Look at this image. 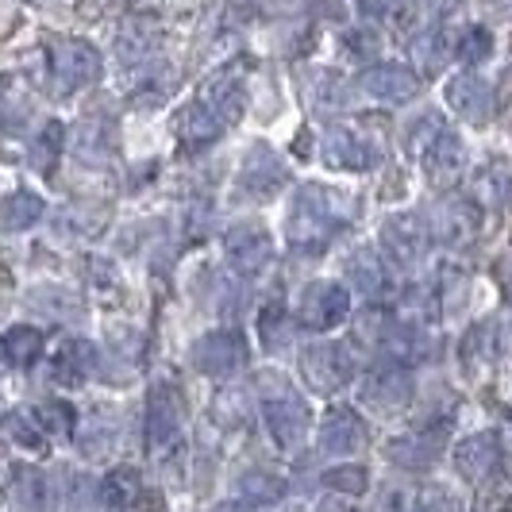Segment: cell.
Instances as JSON below:
<instances>
[{"instance_id":"obj_8","label":"cell","mask_w":512,"mask_h":512,"mask_svg":"<svg viewBox=\"0 0 512 512\" xmlns=\"http://www.w3.org/2000/svg\"><path fill=\"white\" fill-rule=\"evenodd\" d=\"M247 359V339L235 328H216L193 343V366L208 378H228Z\"/></svg>"},{"instance_id":"obj_44","label":"cell","mask_w":512,"mask_h":512,"mask_svg":"<svg viewBox=\"0 0 512 512\" xmlns=\"http://www.w3.org/2000/svg\"><path fill=\"white\" fill-rule=\"evenodd\" d=\"M486 4L489 16H497V20H512V0H482Z\"/></svg>"},{"instance_id":"obj_28","label":"cell","mask_w":512,"mask_h":512,"mask_svg":"<svg viewBox=\"0 0 512 512\" xmlns=\"http://www.w3.org/2000/svg\"><path fill=\"white\" fill-rule=\"evenodd\" d=\"M39 216H43V197H35V193H12V197L0 205V220H4V228H12V231L31 228Z\"/></svg>"},{"instance_id":"obj_3","label":"cell","mask_w":512,"mask_h":512,"mask_svg":"<svg viewBox=\"0 0 512 512\" xmlns=\"http://www.w3.org/2000/svg\"><path fill=\"white\" fill-rule=\"evenodd\" d=\"M359 343L362 347H370L374 355H385V359L393 362H412L420 351H424V343H420V328L409 324V320H393V316H382L378 308L362 320L359 332Z\"/></svg>"},{"instance_id":"obj_43","label":"cell","mask_w":512,"mask_h":512,"mask_svg":"<svg viewBox=\"0 0 512 512\" xmlns=\"http://www.w3.org/2000/svg\"><path fill=\"white\" fill-rule=\"evenodd\" d=\"M497 282H501V289L512 297V255H505L497 262Z\"/></svg>"},{"instance_id":"obj_13","label":"cell","mask_w":512,"mask_h":512,"mask_svg":"<svg viewBox=\"0 0 512 512\" xmlns=\"http://www.w3.org/2000/svg\"><path fill=\"white\" fill-rule=\"evenodd\" d=\"M239 185L247 197L258 201H270L278 197L285 185V162L278 158V151L270 143H255L251 151L243 154V166H239Z\"/></svg>"},{"instance_id":"obj_30","label":"cell","mask_w":512,"mask_h":512,"mask_svg":"<svg viewBox=\"0 0 512 512\" xmlns=\"http://www.w3.org/2000/svg\"><path fill=\"white\" fill-rule=\"evenodd\" d=\"M58 158H62V124H47V131L39 135V143L31 147V166L51 178Z\"/></svg>"},{"instance_id":"obj_10","label":"cell","mask_w":512,"mask_h":512,"mask_svg":"<svg viewBox=\"0 0 512 512\" xmlns=\"http://www.w3.org/2000/svg\"><path fill=\"white\" fill-rule=\"evenodd\" d=\"M443 101H447V108L459 120L474 124V128H486L489 120H493V85H489L486 77L455 74L443 85Z\"/></svg>"},{"instance_id":"obj_6","label":"cell","mask_w":512,"mask_h":512,"mask_svg":"<svg viewBox=\"0 0 512 512\" xmlns=\"http://www.w3.org/2000/svg\"><path fill=\"white\" fill-rule=\"evenodd\" d=\"M51 77L58 93H77L101 77V51L85 39H58L51 47Z\"/></svg>"},{"instance_id":"obj_21","label":"cell","mask_w":512,"mask_h":512,"mask_svg":"<svg viewBox=\"0 0 512 512\" xmlns=\"http://www.w3.org/2000/svg\"><path fill=\"white\" fill-rule=\"evenodd\" d=\"M201 104H205L220 124H235V120L243 116V104H247V93H243L239 74H235V70H220L216 77H208Z\"/></svg>"},{"instance_id":"obj_27","label":"cell","mask_w":512,"mask_h":512,"mask_svg":"<svg viewBox=\"0 0 512 512\" xmlns=\"http://www.w3.org/2000/svg\"><path fill=\"white\" fill-rule=\"evenodd\" d=\"M389 459L405 470H428L436 462V439L428 436H409V439H397L389 443Z\"/></svg>"},{"instance_id":"obj_17","label":"cell","mask_w":512,"mask_h":512,"mask_svg":"<svg viewBox=\"0 0 512 512\" xmlns=\"http://www.w3.org/2000/svg\"><path fill=\"white\" fill-rule=\"evenodd\" d=\"M501 466V439L493 432H474L455 447V470L466 482H486Z\"/></svg>"},{"instance_id":"obj_9","label":"cell","mask_w":512,"mask_h":512,"mask_svg":"<svg viewBox=\"0 0 512 512\" xmlns=\"http://www.w3.org/2000/svg\"><path fill=\"white\" fill-rule=\"evenodd\" d=\"M181 420H185L181 393L170 382H158L147 397V443H151V451H166L178 443Z\"/></svg>"},{"instance_id":"obj_33","label":"cell","mask_w":512,"mask_h":512,"mask_svg":"<svg viewBox=\"0 0 512 512\" xmlns=\"http://www.w3.org/2000/svg\"><path fill=\"white\" fill-rule=\"evenodd\" d=\"M258 335L270 351H278L282 343H289V328H285V305L282 301H270V305L258 312Z\"/></svg>"},{"instance_id":"obj_1","label":"cell","mask_w":512,"mask_h":512,"mask_svg":"<svg viewBox=\"0 0 512 512\" xmlns=\"http://www.w3.org/2000/svg\"><path fill=\"white\" fill-rule=\"evenodd\" d=\"M355 220V197L335 189V185H316L308 181L297 189L293 205L285 212V235L297 251H320L339 228Z\"/></svg>"},{"instance_id":"obj_4","label":"cell","mask_w":512,"mask_h":512,"mask_svg":"<svg viewBox=\"0 0 512 512\" xmlns=\"http://www.w3.org/2000/svg\"><path fill=\"white\" fill-rule=\"evenodd\" d=\"M351 316V289L339 282H308L297 305V324L305 332H332L339 324H347Z\"/></svg>"},{"instance_id":"obj_16","label":"cell","mask_w":512,"mask_h":512,"mask_svg":"<svg viewBox=\"0 0 512 512\" xmlns=\"http://www.w3.org/2000/svg\"><path fill=\"white\" fill-rule=\"evenodd\" d=\"M359 89L378 104H405L420 93V77L409 66H397V62H382V66H370L359 77Z\"/></svg>"},{"instance_id":"obj_36","label":"cell","mask_w":512,"mask_h":512,"mask_svg":"<svg viewBox=\"0 0 512 512\" xmlns=\"http://www.w3.org/2000/svg\"><path fill=\"white\" fill-rule=\"evenodd\" d=\"M324 486L335 489V493H343V497H362L366 489H370V474L362 470V466H339V470H328L324 474Z\"/></svg>"},{"instance_id":"obj_32","label":"cell","mask_w":512,"mask_h":512,"mask_svg":"<svg viewBox=\"0 0 512 512\" xmlns=\"http://www.w3.org/2000/svg\"><path fill=\"white\" fill-rule=\"evenodd\" d=\"M420 509V489L416 482H385L378 493V512H416Z\"/></svg>"},{"instance_id":"obj_14","label":"cell","mask_w":512,"mask_h":512,"mask_svg":"<svg viewBox=\"0 0 512 512\" xmlns=\"http://www.w3.org/2000/svg\"><path fill=\"white\" fill-rule=\"evenodd\" d=\"M482 231V212L474 208V201H443L432 212V239L443 243L447 251H466Z\"/></svg>"},{"instance_id":"obj_35","label":"cell","mask_w":512,"mask_h":512,"mask_svg":"<svg viewBox=\"0 0 512 512\" xmlns=\"http://www.w3.org/2000/svg\"><path fill=\"white\" fill-rule=\"evenodd\" d=\"M474 512H512V482L509 478H486L478 497H474Z\"/></svg>"},{"instance_id":"obj_24","label":"cell","mask_w":512,"mask_h":512,"mask_svg":"<svg viewBox=\"0 0 512 512\" xmlns=\"http://www.w3.org/2000/svg\"><path fill=\"white\" fill-rule=\"evenodd\" d=\"M39 351H43V332L31 328V324H16V328L0 335V355L12 366H31L39 359Z\"/></svg>"},{"instance_id":"obj_23","label":"cell","mask_w":512,"mask_h":512,"mask_svg":"<svg viewBox=\"0 0 512 512\" xmlns=\"http://www.w3.org/2000/svg\"><path fill=\"white\" fill-rule=\"evenodd\" d=\"M139 489H143V482H139V470H135V466H116V470H112V474L101 482L104 509H112V512L131 509V505L139 501Z\"/></svg>"},{"instance_id":"obj_29","label":"cell","mask_w":512,"mask_h":512,"mask_svg":"<svg viewBox=\"0 0 512 512\" xmlns=\"http://www.w3.org/2000/svg\"><path fill=\"white\" fill-rule=\"evenodd\" d=\"M239 493H243L251 505H274V501H282L285 482L274 478V474H266V470H251V474L239 478Z\"/></svg>"},{"instance_id":"obj_18","label":"cell","mask_w":512,"mask_h":512,"mask_svg":"<svg viewBox=\"0 0 512 512\" xmlns=\"http://www.w3.org/2000/svg\"><path fill=\"white\" fill-rule=\"evenodd\" d=\"M362 397L374 409H401L412 401V374L401 362H385L362 382Z\"/></svg>"},{"instance_id":"obj_19","label":"cell","mask_w":512,"mask_h":512,"mask_svg":"<svg viewBox=\"0 0 512 512\" xmlns=\"http://www.w3.org/2000/svg\"><path fill=\"white\" fill-rule=\"evenodd\" d=\"M362 447H366V424L359 420V412L339 405L320 420V451L324 455H355Z\"/></svg>"},{"instance_id":"obj_11","label":"cell","mask_w":512,"mask_h":512,"mask_svg":"<svg viewBox=\"0 0 512 512\" xmlns=\"http://www.w3.org/2000/svg\"><path fill=\"white\" fill-rule=\"evenodd\" d=\"M378 243H382L385 251V262H393V266H416L424 258V251H428V228L412 212H397V216H389L382 224Z\"/></svg>"},{"instance_id":"obj_37","label":"cell","mask_w":512,"mask_h":512,"mask_svg":"<svg viewBox=\"0 0 512 512\" xmlns=\"http://www.w3.org/2000/svg\"><path fill=\"white\" fill-rule=\"evenodd\" d=\"M16 505H20V512H47V482L39 474H31V470H20Z\"/></svg>"},{"instance_id":"obj_42","label":"cell","mask_w":512,"mask_h":512,"mask_svg":"<svg viewBox=\"0 0 512 512\" xmlns=\"http://www.w3.org/2000/svg\"><path fill=\"white\" fill-rule=\"evenodd\" d=\"M355 4H359L362 16H374V20H378V16H389V12L397 8V0H355Z\"/></svg>"},{"instance_id":"obj_22","label":"cell","mask_w":512,"mask_h":512,"mask_svg":"<svg viewBox=\"0 0 512 512\" xmlns=\"http://www.w3.org/2000/svg\"><path fill=\"white\" fill-rule=\"evenodd\" d=\"M93 366H97L93 347H89L85 339H66V343L58 347V355H54V378L62 385H81L93 374Z\"/></svg>"},{"instance_id":"obj_7","label":"cell","mask_w":512,"mask_h":512,"mask_svg":"<svg viewBox=\"0 0 512 512\" xmlns=\"http://www.w3.org/2000/svg\"><path fill=\"white\" fill-rule=\"evenodd\" d=\"M470 170V147L459 131L439 128L424 147V174L436 189H455Z\"/></svg>"},{"instance_id":"obj_39","label":"cell","mask_w":512,"mask_h":512,"mask_svg":"<svg viewBox=\"0 0 512 512\" xmlns=\"http://www.w3.org/2000/svg\"><path fill=\"white\" fill-rule=\"evenodd\" d=\"M343 97V85H339V77L335 74H320L316 77V85H312V104L316 108H335Z\"/></svg>"},{"instance_id":"obj_41","label":"cell","mask_w":512,"mask_h":512,"mask_svg":"<svg viewBox=\"0 0 512 512\" xmlns=\"http://www.w3.org/2000/svg\"><path fill=\"white\" fill-rule=\"evenodd\" d=\"M8 428L16 432V439H20L24 447H35V451L43 447V439H39V428H35V424H31V428H24V424H20V416H12V420H8Z\"/></svg>"},{"instance_id":"obj_34","label":"cell","mask_w":512,"mask_h":512,"mask_svg":"<svg viewBox=\"0 0 512 512\" xmlns=\"http://www.w3.org/2000/svg\"><path fill=\"white\" fill-rule=\"evenodd\" d=\"M35 428H43L51 436H70L74 432V409L66 401H43L35 409Z\"/></svg>"},{"instance_id":"obj_40","label":"cell","mask_w":512,"mask_h":512,"mask_svg":"<svg viewBox=\"0 0 512 512\" xmlns=\"http://www.w3.org/2000/svg\"><path fill=\"white\" fill-rule=\"evenodd\" d=\"M416 512H455V501L443 489H420V509Z\"/></svg>"},{"instance_id":"obj_25","label":"cell","mask_w":512,"mask_h":512,"mask_svg":"<svg viewBox=\"0 0 512 512\" xmlns=\"http://www.w3.org/2000/svg\"><path fill=\"white\" fill-rule=\"evenodd\" d=\"M220 128H224V124L208 112L205 104H189L178 116V135L185 147H208V143L220 135Z\"/></svg>"},{"instance_id":"obj_20","label":"cell","mask_w":512,"mask_h":512,"mask_svg":"<svg viewBox=\"0 0 512 512\" xmlns=\"http://www.w3.org/2000/svg\"><path fill=\"white\" fill-rule=\"evenodd\" d=\"M347 278H351V289L370 297V301H389L397 293L385 258L374 255V251H359L355 258H347Z\"/></svg>"},{"instance_id":"obj_5","label":"cell","mask_w":512,"mask_h":512,"mask_svg":"<svg viewBox=\"0 0 512 512\" xmlns=\"http://www.w3.org/2000/svg\"><path fill=\"white\" fill-rule=\"evenodd\" d=\"M301 378L316 393H339L355 382V355L339 343H312L301 351Z\"/></svg>"},{"instance_id":"obj_12","label":"cell","mask_w":512,"mask_h":512,"mask_svg":"<svg viewBox=\"0 0 512 512\" xmlns=\"http://www.w3.org/2000/svg\"><path fill=\"white\" fill-rule=\"evenodd\" d=\"M224 258L235 274H262L274 258V239L270 231L258 228V224H239L224 235Z\"/></svg>"},{"instance_id":"obj_15","label":"cell","mask_w":512,"mask_h":512,"mask_svg":"<svg viewBox=\"0 0 512 512\" xmlns=\"http://www.w3.org/2000/svg\"><path fill=\"white\" fill-rule=\"evenodd\" d=\"M320 158H324V166H332V170H343V174H362V170H370L374 162H378V154L374 147L355 135L351 128H328L320 135Z\"/></svg>"},{"instance_id":"obj_31","label":"cell","mask_w":512,"mask_h":512,"mask_svg":"<svg viewBox=\"0 0 512 512\" xmlns=\"http://www.w3.org/2000/svg\"><path fill=\"white\" fill-rule=\"evenodd\" d=\"M462 0H416L409 4L405 12H401V31H416V27L432 24L439 16H447V12H455Z\"/></svg>"},{"instance_id":"obj_2","label":"cell","mask_w":512,"mask_h":512,"mask_svg":"<svg viewBox=\"0 0 512 512\" xmlns=\"http://www.w3.org/2000/svg\"><path fill=\"white\" fill-rule=\"evenodd\" d=\"M262 416H266V428H270V436L282 451H301L305 447L312 416H308L305 401L285 382H278L274 389H262Z\"/></svg>"},{"instance_id":"obj_38","label":"cell","mask_w":512,"mask_h":512,"mask_svg":"<svg viewBox=\"0 0 512 512\" xmlns=\"http://www.w3.org/2000/svg\"><path fill=\"white\" fill-rule=\"evenodd\" d=\"M493 51V39H489L486 27H470V31H462V39L455 43V54H459L462 62H482L486 54Z\"/></svg>"},{"instance_id":"obj_26","label":"cell","mask_w":512,"mask_h":512,"mask_svg":"<svg viewBox=\"0 0 512 512\" xmlns=\"http://www.w3.org/2000/svg\"><path fill=\"white\" fill-rule=\"evenodd\" d=\"M493 359H497V332H493V324H478L462 343V362L470 374H489Z\"/></svg>"}]
</instances>
